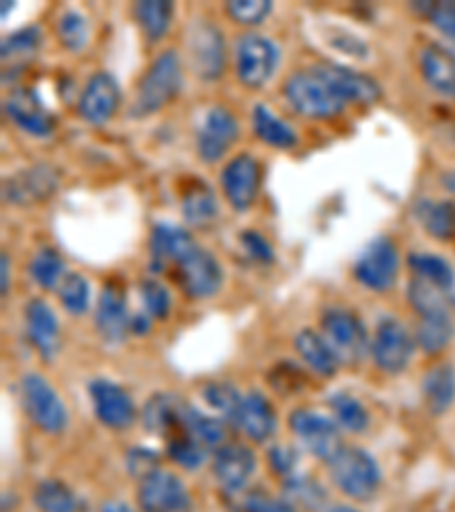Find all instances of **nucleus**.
<instances>
[{
  "label": "nucleus",
  "instance_id": "nucleus-14",
  "mask_svg": "<svg viewBox=\"0 0 455 512\" xmlns=\"http://www.w3.org/2000/svg\"><path fill=\"white\" fill-rule=\"evenodd\" d=\"M262 167L251 153H239L221 171V189L233 210L246 212L253 208L260 194Z\"/></svg>",
  "mask_w": 455,
  "mask_h": 512
},
{
  "label": "nucleus",
  "instance_id": "nucleus-49",
  "mask_svg": "<svg viewBox=\"0 0 455 512\" xmlns=\"http://www.w3.org/2000/svg\"><path fill=\"white\" fill-rule=\"evenodd\" d=\"M269 383L276 392L289 394V392L303 390L305 376H303V371L299 367L292 365V362H283V365H276L271 369Z\"/></svg>",
  "mask_w": 455,
  "mask_h": 512
},
{
  "label": "nucleus",
  "instance_id": "nucleus-53",
  "mask_svg": "<svg viewBox=\"0 0 455 512\" xmlns=\"http://www.w3.org/2000/svg\"><path fill=\"white\" fill-rule=\"evenodd\" d=\"M157 458H160V456H157L155 451L146 449V447L132 449L128 453V469H130V474L135 476V478H144L146 474H151L153 469H160V467H157Z\"/></svg>",
  "mask_w": 455,
  "mask_h": 512
},
{
  "label": "nucleus",
  "instance_id": "nucleus-36",
  "mask_svg": "<svg viewBox=\"0 0 455 512\" xmlns=\"http://www.w3.org/2000/svg\"><path fill=\"white\" fill-rule=\"evenodd\" d=\"M453 337V321L449 315H430L421 317L417 326L415 342L424 353L435 355L446 349Z\"/></svg>",
  "mask_w": 455,
  "mask_h": 512
},
{
  "label": "nucleus",
  "instance_id": "nucleus-31",
  "mask_svg": "<svg viewBox=\"0 0 455 512\" xmlns=\"http://www.w3.org/2000/svg\"><path fill=\"white\" fill-rule=\"evenodd\" d=\"M426 408L433 415H444L455 401V371L451 365H437L421 381Z\"/></svg>",
  "mask_w": 455,
  "mask_h": 512
},
{
  "label": "nucleus",
  "instance_id": "nucleus-57",
  "mask_svg": "<svg viewBox=\"0 0 455 512\" xmlns=\"http://www.w3.org/2000/svg\"><path fill=\"white\" fill-rule=\"evenodd\" d=\"M330 512H358V510L351 508V506H337V508H333Z\"/></svg>",
  "mask_w": 455,
  "mask_h": 512
},
{
  "label": "nucleus",
  "instance_id": "nucleus-56",
  "mask_svg": "<svg viewBox=\"0 0 455 512\" xmlns=\"http://www.w3.org/2000/svg\"><path fill=\"white\" fill-rule=\"evenodd\" d=\"M12 7H14V3H7V0H5V3H3V14H0V16H3V19H7V12H12Z\"/></svg>",
  "mask_w": 455,
  "mask_h": 512
},
{
  "label": "nucleus",
  "instance_id": "nucleus-40",
  "mask_svg": "<svg viewBox=\"0 0 455 512\" xmlns=\"http://www.w3.org/2000/svg\"><path fill=\"white\" fill-rule=\"evenodd\" d=\"M64 271L66 264L62 260V255L51 249V246L41 249L39 253H35V258L30 260V276L41 289L60 287L64 280Z\"/></svg>",
  "mask_w": 455,
  "mask_h": 512
},
{
  "label": "nucleus",
  "instance_id": "nucleus-11",
  "mask_svg": "<svg viewBox=\"0 0 455 512\" xmlns=\"http://www.w3.org/2000/svg\"><path fill=\"white\" fill-rule=\"evenodd\" d=\"M139 506L144 512H189L192 497L187 485L178 476L164 469H153L151 474L139 478Z\"/></svg>",
  "mask_w": 455,
  "mask_h": 512
},
{
  "label": "nucleus",
  "instance_id": "nucleus-1",
  "mask_svg": "<svg viewBox=\"0 0 455 512\" xmlns=\"http://www.w3.org/2000/svg\"><path fill=\"white\" fill-rule=\"evenodd\" d=\"M182 89V64L176 51H162L139 80L132 117H151L178 98Z\"/></svg>",
  "mask_w": 455,
  "mask_h": 512
},
{
  "label": "nucleus",
  "instance_id": "nucleus-13",
  "mask_svg": "<svg viewBox=\"0 0 455 512\" xmlns=\"http://www.w3.org/2000/svg\"><path fill=\"white\" fill-rule=\"evenodd\" d=\"M239 139V121L228 107H212L205 114L196 132L198 158L214 164L226 158V153Z\"/></svg>",
  "mask_w": 455,
  "mask_h": 512
},
{
  "label": "nucleus",
  "instance_id": "nucleus-20",
  "mask_svg": "<svg viewBox=\"0 0 455 512\" xmlns=\"http://www.w3.org/2000/svg\"><path fill=\"white\" fill-rule=\"evenodd\" d=\"M5 114L26 135L46 139L55 132V117L32 89H19L5 101Z\"/></svg>",
  "mask_w": 455,
  "mask_h": 512
},
{
  "label": "nucleus",
  "instance_id": "nucleus-38",
  "mask_svg": "<svg viewBox=\"0 0 455 512\" xmlns=\"http://www.w3.org/2000/svg\"><path fill=\"white\" fill-rule=\"evenodd\" d=\"M446 289L435 287L424 278L412 280L408 285V301L412 308L419 312V317H430V315H449V308H446Z\"/></svg>",
  "mask_w": 455,
  "mask_h": 512
},
{
  "label": "nucleus",
  "instance_id": "nucleus-6",
  "mask_svg": "<svg viewBox=\"0 0 455 512\" xmlns=\"http://www.w3.org/2000/svg\"><path fill=\"white\" fill-rule=\"evenodd\" d=\"M237 78L248 89H260L273 78L280 62V48L269 37L246 32L237 41Z\"/></svg>",
  "mask_w": 455,
  "mask_h": 512
},
{
  "label": "nucleus",
  "instance_id": "nucleus-58",
  "mask_svg": "<svg viewBox=\"0 0 455 512\" xmlns=\"http://www.w3.org/2000/svg\"><path fill=\"white\" fill-rule=\"evenodd\" d=\"M446 185H449L453 192H455V173H451V176H446Z\"/></svg>",
  "mask_w": 455,
  "mask_h": 512
},
{
  "label": "nucleus",
  "instance_id": "nucleus-9",
  "mask_svg": "<svg viewBox=\"0 0 455 512\" xmlns=\"http://www.w3.org/2000/svg\"><path fill=\"white\" fill-rule=\"evenodd\" d=\"M321 328H324V337L342 362H360L364 353L369 351L367 328L351 310H326V315L321 317Z\"/></svg>",
  "mask_w": 455,
  "mask_h": 512
},
{
  "label": "nucleus",
  "instance_id": "nucleus-10",
  "mask_svg": "<svg viewBox=\"0 0 455 512\" xmlns=\"http://www.w3.org/2000/svg\"><path fill=\"white\" fill-rule=\"evenodd\" d=\"M353 274L360 285L374 289V292L392 289L396 276H399V249H396V244L387 237L374 239L355 262Z\"/></svg>",
  "mask_w": 455,
  "mask_h": 512
},
{
  "label": "nucleus",
  "instance_id": "nucleus-50",
  "mask_svg": "<svg viewBox=\"0 0 455 512\" xmlns=\"http://www.w3.org/2000/svg\"><path fill=\"white\" fill-rule=\"evenodd\" d=\"M237 497H242V501H239L237 506L239 512H296V508L289 506L287 501L271 499L267 492H246V497L242 492L237 494Z\"/></svg>",
  "mask_w": 455,
  "mask_h": 512
},
{
  "label": "nucleus",
  "instance_id": "nucleus-27",
  "mask_svg": "<svg viewBox=\"0 0 455 512\" xmlns=\"http://www.w3.org/2000/svg\"><path fill=\"white\" fill-rule=\"evenodd\" d=\"M294 349L301 355V360L308 365L314 374L330 378L337 374L339 369V360L337 353L333 351V346L328 344L324 335H319L317 330L312 328H303L301 333H296L294 337Z\"/></svg>",
  "mask_w": 455,
  "mask_h": 512
},
{
  "label": "nucleus",
  "instance_id": "nucleus-15",
  "mask_svg": "<svg viewBox=\"0 0 455 512\" xmlns=\"http://www.w3.org/2000/svg\"><path fill=\"white\" fill-rule=\"evenodd\" d=\"M176 278L189 299H210L223 285V269L214 253L196 246L176 267Z\"/></svg>",
  "mask_w": 455,
  "mask_h": 512
},
{
  "label": "nucleus",
  "instance_id": "nucleus-25",
  "mask_svg": "<svg viewBox=\"0 0 455 512\" xmlns=\"http://www.w3.org/2000/svg\"><path fill=\"white\" fill-rule=\"evenodd\" d=\"M421 73L437 94L455 98V53L442 44H426L419 55Z\"/></svg>",
  "mask_w": 455,
  "mask_h": 512
},
{
  "label": "nucleus",
  "instance_id": "nucleus-7",
  "mask_svg": "<svg viewBox=\"0 0 455 512\" xmlns=\"http://www.w3.org/2000/svg\"><path fill=\"white\" fill-rule=\"evenodd\" d=\"M289 431L305 451L324 462L333 460L337 451L344 447L337 421L308 408H299L289 415Z\"/></svg>",
  "mask_w": 455,
  "mask_h": 512
},
{
  "label": "nucleus",
  "instance_id": "nucleus-3",
  "mask_svg": "<svg viewBox=\"0 0 455 512\" xmlns=\"http://www.w3.org/2000/svg\"><path fill=\"white\" fill-rule=\"evenodd\" d=\"M285 98L305 119L328 121L344 112V101L317 71H296L285 82Z\"/></svg>",
  "mask_w": 455,
  "mask_h": 512
},
{
  "label": "nucleus",
  "instance_id": "nucleus-51",
  "mask_svg": "<svg viewBox=\"0 0 455 512\" xmlns=\"http://www.w3.org/2000/svg\"><path fill=\"white\" fill-rule=\"evenodd\" d=\"M239 239H242L244 251L248 253V258L251 260L260 264H271L276 260V253H273V246L269 244V239L262 233H258V230H246Z\"/></svg>",
  "mask_w": 455,
  "mask_h": 512
},
{
  "label": "nucleus",
  "instance_id": "nucleus-47",
  "mask_svg": "<svg viewBox=\"0 0 455 512\" xmlns=\"http://www.w3.org/2000/svg\"><path fill=\"white\" fill-rule=\"evenodd\" d=\"M273 3L269 0H233L226 5V14L239 26H260L271 14Z\"/></svg>",
  "mask_w": 455,
  "mask_h": 512
},
{
  "label": "nucleus",
  "instance_id": "nucleus-37",
  "mask_svg": "<svg viewBox=\"0 0 455 512\" xmlns=\"http://www.w3.org/2000/svg\"><path fill=\"white\" fill-rule=\"evenodd\" d=\"M203 401L217 412L223 424L237 426L244 396L230 383H208L203 387Z\"/></svg>",
  "mask_w": 455,
  "mask_h": 512
},
{
  "label": "nucleus",
  "instance_id": "nucleus-54",
  "mask_svg": "<svg viewBox=\"0 0 455 512\" xmlns=\"http://www.w3.org/2000/svg\"><path fill=\"white\" fill-rule=\"evenodd\" d=\"M0 271H3V276H0V280H3V285H0V289H3V294L10 292V255L3 253V258H0Z\"/></svg>",
  "mask_w": 455,
  "mask_h": 512
},
{
  "label": "nucleus",
  "instance_id": "nucleus-4",
  "mask_svg": "<svg viewBox=\"0 0 455 512\" xmlns=\"http://www.w3.org/2000/svg\"><path fill=\"white\" fill-rule=\"evenodd\" d=\"M21 403L39 431L48 435H60L69 426V410L55 387L39 374H26L21 378Z\"/></svg>",
  "mask_w": 455,
  "mask_h": 512
},
{
  "label": "nucleus",
  "instance_id": "nucleus-34",
  "mask_svg": "<svg viewBox=\"0 0 455 512\" xmlns=\"http://www.w3.org/2000/svg\"><path fill=\"white\" fill-rule=\"evenodd\" d=\"M415 217L428 235L442 242L455 239V203L453 201H419Z\"/></svg>",
  "mask_w": 455,
  "mask_h": 512
},
{
  "label": "nucleus",
  "instance_id": "nucleus-42",
  "mask_svg": "<svg viewBox=\"0 0 455 512\" xmlns=\"http://www.w3.org/2000/svg\"><path fill=\"white\" fill-rule=\"evenodd\" d=\"M410 269L415 271L417 278H424L428 283H433L435 287L440 289H449L455 283V274L451 269V264L442 260L440 255H430V253H415L410 255Z\"/></svg>",
  "mask_w": 455,
  "mask_h": 512
},
{
  "label": "nucleus",
  "instance_id": "nucleus-17",
  "mask_svg": "<svg viewBox=\"0 0 455 512\" xmlns=\"http://www.w3.org/2000/svg\"><path fill=\"white\" fill-rule=\"evenodd\" d=\"M255 467H258V460H255L253 449H248L246 444L226 442L214 451L212 472L228 497H237L246 490L248 481L255 474Z\"/></svg>",
  "mask_w": 455,
  "mask_h": 512
},
{
  "label": "nucleus",
  "instance_id": "nucleus-55",
  "mask_svg": "<svg viewBox=\"0 0 455 512\" xmlns=\"http://www.w3.org/2000/svg\"><path fill=\"white\" fill-rule=\"evenodd\" d=\"M101 512H132V508L123 501H107V503H103Z\"/></svg>",
  "mask_w": 455,
  "mask_h": 512
},
{
  "label": "nucleus",
  "instance_id": "nucleus-21",
  "mask_svg": "<svg viewBox=\"0 0 455 512\" xmlns=\"http://www.w3.org/2000/svg\"><path fill=\"white\" fill-rule=\"evenodd\" d=\"M130 319L132 312L128 310V301H126V292L119 283L110 280L103 287L101 299H98L96 305V328L98 335H103L107 342L119 344L128 337L130 333Z\"/></svg>",
  "mask_w": 455,
  "mask_h": 512
},
{
  "label": "nucleus",
  "instance_id": "nucleus-32",
  "mask_svg": "<svg viewBox=\"0 0 455 512\" xmlns=\"http://www.w3.org/2000/svg\"><path fill=\"white\" fill-rule=\"evenodd\" d=\"M132 16L142 28L148 44H157L171 28L173 16H176V5L169 0H142L132 7Z\"/></svg>",
  "mask_w": 455,
  "mask_h": 512
},
{
  "label": "nucleus",
  "instance_id": "nucleus-41",
  "mask_svg": "<svg viewBox=\"0 0 455 512\" xmlns=\"http://www.w3.org/2000/svg\"><path fill=\"white\" fill-rule=\"evenodd\" d=\"M167 456L176 462L178 467L194 472V469L203 467V462L208 460V449H203L194 437H189L180 428V431L167 437Z\"/></svg>",
  "mask_w": 455,
  "mask_h": 512
},
{
  "label": "nucleus",
  "instance_id": "nucleus-2",
  "mask_svg": "<svg viewBox=\"0 0 455 512\" xmlns=\"http://www.w3.org/2000/svg\"><path fill=\"white\" fill-rule=\"evenodd\" d=\"M328 472L339 490L355 501L376 497L380 481H383L376 458L360 447L339 449L337 456L328 462Z\"/></svg>",
  "mask_w": 455,
  "mask_h": 512
},
{
  "label": "nucleus",
  "instance_id": "nucleus-39",
  "mask_svg": "<svg viewBox=\"0 0 455 512\" xmlns=\"http://www.w3.org/2000/svg\"><path fill=\"white\" fill-rule=\"evenodd\" d=\"M289 506H301L305 510H317L326 503V492L317 481L305 474H294L283 481Z\"/></svg>",
  "mask_w": 455,
  "mask_h": 512
},
{
  "label": "nucleus",
  "instance_id": "nucleus-44",
  "mask_svg": "<svg viewBox=\"0 0 455 512\" xmlns=\"http://www.w3.org/2000/svg\"><path fill=\"white\" fill-rule=\"evenodd\" d=\"M55 32L60 44L69 51H82L89 44V21L85 19V14L76 10H66L60 14Z\"/></svg>",
  "mask_w": 455,
  "mask_h": 512
},
{
  "label": "nucleus",
  "instance_id": "nucleus-5",
  "mask_svg": "<svg viewBox=\"0 0 455 512\" xmlns=\"http://www.w3.org/2000/svg\"><path fill=\"white\" fill-rule=\"evenodd\" d=\"M189 64L203 82H217L226 71V41L212 21L196 19L187 28Z\"/></svg>",
  "mask_w": 455,
  "mask_h": 512
},
{
  "label": "nucleus",
  "instance_id": "nucleus-8",
  "mask_svg": "<svg viewBox=\"0 0 455 512\" xmlns=\"http://www.w3.org/2000/svg\"><path fill=\"white\" fill-rule=\"evenodd\" d=\"M60 187V171L53 164H32L5 178L3 198L14 208H28V205L44 203Z\"/></svg>",
  "mask_w": 455,
  "mask_h": 512
},
{
  "label": "nucleus",
  "instance_id": "nucleus-12",
  "mask_svg": "<svg viewBox=\"0 0 455 512\" xmlns=\"http://www.w3.org/2000/svg\"><path fill=\"white\" fill-rule=\"evenodd\" d=\"M371 355L380 371L396 376L403 374L415 355V340H412L408 328L396 319H383L376 328Z\"/></svg>",
  "mask_w": 455,
  "mask_h": 512
},
{
  "label": "nucleus",
  "instance_id": "nucleus-30",
  "mask_svg": "<svg viewBox=\"0 0 455 512\" xmlns=\"http://www.w3.org/2000/svg\"><path fill=\"white\" fill-rule=\"evenodd\" d=\"M41 41H44V35L37 26H28L12 32L3 39V46H0V57H3L5 69L10 66V71H21L35 60Z\"/></svg>",
  "mask_w": 455,
  "mask_h": 512
},
{
  "label": "nucleus",
  "instance_id": "nucleus-33",
  "mask_svg": "<svg viewBox=\"0 0 455 512\" xmlns=\"http://www.w3.org/2000/svg\"><path fill=\"white\" fill-rule=\"evenodd\" d=\"M253 130L258 135L260 142L269 144L273 148H280V151H289L299 144V135L296 130L289 126L287 121L278 119L267 105H255L253 110Z\"/></svg>",
  "mask_w": 455,
  "mask_h": 512
},
{
  "label": "nucleus",
  "instance_id": "nucleus-46",
  "mask_svg": "<svg viewBox=\"0 0 455 512\" xmlns=\"http://www.w3.org/2000/svg\"><path fill=\"white\" fill-rule=\"evenodd\" d=\"M139 296H142L144 312L151 319H167L171 312V294L169 289L164 287L160 280L146 278L142 285H139Z\"/></svg>",
  "mask_w": 455,
  "mask_h": 512
},
{
  "label": "nucleus",
  "instance_id": "nucleus-16",
  "mask_svg": "<svg viewBox=\"0 0 455 512\" xmlns=\"http://www.w3.org/2000/svg\"><path fill=\"white\" fill-rule=\"evenodd\" d=\"M91 406H94L96 419L112 431H128L137 419V408L132 396L121 385L96 378L89 383Z\"/></svg>",
  "mask_w": 455,
  "mask_h": 512
},
{
  "label": "nucleus",
  "instance_id": "nucleus-28",
  "mask_svg": "<svg viewBox=\"0 0 455 512\" xmlns=\"http://www.w3.org/2000/svg\"><path fill=\"white\" fill-rule=\"evenodd\" d=\"M185 401H180L176 394L160 392L148 399L142 412V421L148 433L171 437L176 431H180V412Z\"/></svg>",
  "mask_w": 455,
  "mask_h": 512
},
{
  "label": "nucleus",
  "instance_id": "nucleus-23",
  "mask_svg": "<svg viewBox=\"0 0 455 512\" xmlns=\"http://www.w3.org/2000/svg\"><path fill=\"white\" fill-rule=\"evenodd\" d=\"M26 326L32 346L44 360L57 358L62 349L60 321H57L51 305L41 299H32L26 305Z\"/></svg>",
  "mask_w": 455,
  "mask_h": 512
},
{
  "label": "nucleus",
  "instance_id": "nucleus-48",
  "mask_svg": "<svg viewBox=\"0 0 455 512\" xmlns=\"http://www.w3.org/2000/svg\"><path fill=\"white\" fill-rule=\"evenodd\" d=\"M415 10L424 12L426 19L455 44V3H424L415 5Z\"/></svg>",
  "mask_w": 455,
  "mask_h": 512
},
{
  "label": "nucleus",
  "instance_id": "nucleus-29",
  "mask_svg": "<svg viewBox=\"0 0 455 512\" xmlns=\"http://www.w3.org/2000/svg\"><path fill=\"white\" fill-rule=\"evenodd\" d=\"M180 428L208 451H217L221 444H226V424L217 417L205 415L196 406H189V403L182 406Z\"/></svg>",
  "mask_w": 455,
  "mask_h": 512
},
{
  "label": "nucleus",
  "instance_id": "nucleus-24",
  "mask_svg": "<svg viewBox=\"0 0 455 512\" xmlns=\"http://www.w3.org/2000/svg\"><path fill=\"white\" fill-rule=\"evenodd\" d=\"M237 428L253 442H267L269 437L276 433L278 415L267 396L260 392H248L244 396L242 410H239V419H237Z\"/></svg>",
  "mask_w": 455,
  "mask_h": 512
},
{
  "label": "nucleus",
  "instance_id": "nucleus-18",
  "mask_svg": "<svg viewBox=\"0 0 455 512\" xmlns=\"http://www.w3.org/2000/svg\"><path fill=\"white\" fill-rule=\"evenodd\" d=\"M312 71H317L330 87L335 89V94L342 98L344 103H358V105H374L383 96L374 78H369L367 73H360L355 69H349L344 64L335 62H319L312 66Z\"/></svg>",
  "mask_w": 455,
  "mask_h": 512
},
{
  "label": "nucleus",
  "instance_id": "nucleus-22",
  "mask_svg": "<svg viewBox=\"0 0 455 512\" xmlns=\"http://www.w3.org/2000/svg\"><path fill=\"white\" fill-rule=\"evenodd\" d=\"M194 249H196L194 239L185 228L171 226V224H157L151 230V242H148V251H151V269L162 271L169 267H178V264Z\"/></svg>",
  "mask_w": 455,
  "mask_h": 512
},
{
  "label": "nucleus",
  "instance_id": "nucleus-43",
  "mask_svg": "<svg viewBox=\"0 0 455 512\" xmlns=\"http://www.w3.org/2000/svg\"><path fill=\"white\" fill-rule=\"evenodd\" d=\"M35 503L41 512H76V497L57 478H44L35 487Z\"/></svg>",
  "mask_w": 455,
  "mask_h": 512
},
{
  "label": "nucleus",
  "instance_id": "nucleus-35",
  "mask_svg": "<svg viewBox=\"0 0 455 512\" xmlns=\"http://www.w3.org/2000/svg\"><path fill=\"white\" fill-rule=\"evenodd\" d=\"M330 410L339 428L349 433H364L369 428V412L349 392H337L330 396Z\"/></svg>",
  "mask_w": 455,
  "mask_h": 512
},
{
  "label": "nucleus",
  "instance_id": "nucleus-26",
  "mask_svg": "<svg viewBox=\"0 0 455 512\" xmlns=\"http://www.w3.org/2000/svg\"><path fill=\"white\" fill-rule=\"evenodd\" d=\"M182 219L192 228H208L219 214V203L205 180L192 178L182 187Z\"/></svg>",
  "mask_w": 455,
  "mask_h": 512
},
{
  "label": "nucleus",
  "instance_id": "nucleus-45",
  "mask_svg": "<svg viewBox=\"0 0 455 512\" xmlns=\"http://www.w3.org/2000/svg\"><path fill=\"white\" fill-rule=\"evenodd\" d=\"M60 292V303L64 305V310L73 317L85 315L89 308V299H91V289H89V280L82 274H66L62 285L57 287Z\"/></svg>",
  "mask_w": 455,
  "mask_h": 512
},
{
  "label": "nucleus",
  "instance_id": "nucleus-52",
  "mask_svg": "<svg viewBox=\"0 0 455 512\" xmlns=\"http://www.w3.org/2000/svg\"><path fill=\"white\" fill-rule=\"evenodd\" d=\"M269 465L273 472H276L285 481V478L296 474L299 453H296V449L289 447V444H276V447L269 451Z\"/></svg>",
  "mask_w": 455,
  "mask_h": 512
},
{
  "label": "nucleus",
  "instance_id": "nucleus-19",
  "mask_svg": "<svg viewBox=\"0 0 455 512\" xmlns=\"http://www.w3.org/2000/svg\"><path fill=\"white\" fill-rule=\"evenodd\" d=\"M121 105V85L107 71H96L87 80L78 101V114L91 126H105Z\"/></svg>",
  "mask_w": 455,
  "mask_h": 512
}]
</instances>
